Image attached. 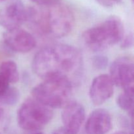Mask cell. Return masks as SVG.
I'll return each mask as SVG.
<instances>
[{
  "instance_id": "cell-26",
  "label": "cell",
  "mask_w": 134,
  "mask_h": 134,
  "mask_svg": "<svg viewBox=\"0 0 134 134\" xmlns=\"http://www.w3.org/2000/svg\"><path fill=\"white\" fill-rule=\"evenodd\" d=\"M133 1V0H132V1Z\"/></svg>"
},
{
  "instance_id": "cell-1",
  "label": "cell",
  "mask_w": 134,
  "mask_h": 134,
  "mask_svg": "<svg viewBox=\"0 0 134 134\" xmlns=\"http://www.w3.org/2000/svg\"><path fill=\"white\" fill-rule=\"evenodd\" d=\"M82 56L79 49L66 44L48 46L34 58L32 69L41 78L63 76L73 83L82 73Z\"/></svg>"
},
{
  "instance_id": "cell-5",
  "label": "cell",
  "mask_w": 134,
  "mask_h": 134,
  "mask_svg": "<svg viewBox=\"0 0 134 134\" xmlns=\"http://www.w3.org/2000/svg\"><path fill=\"white\" fill-rule=\"evenodd\" d=\"M17 122L22 129L37 131L43 129L53 117L51 108L35 99L30 98L22 103L17 111Z\"/></svg>"
},
{
  "instance_id": "cell-3",
  "label": "cell",
  "mask_w": 134,
  "mask_h": 134,
  "mask_svg": "<svg viewBox=\"0 0 134 134\" xmlns=\"http://www.w3.org/2000/svg\"><path fill=\"white\" fill-rule=\"evenodd\" d=\"M124 31L121 20L111 16L102 23L86 30L82 34V39L92 51H103L121 41Z\"/></svg>"
},
{
  "instance_id": "cell-13",
  "label": "cell",
  "mask_w": 134,
  "mask_h": 134,
  "mask_svg": "<svg viewBox=\"0 0 134 134\" xmlns=\"http://www.w3.org/2000/svg\"><path fill=\"white\" fill-rule=\"evenodd\" d=\"M134 89L124 90L116 99L118 105L120 109L128 113L132 117L133 111Z\"/></svg>"
},
{
  "instance_id": "cell-19",
  "label": "cell",
  "mask_w": 134,
  "mask_h": 134,
  "mask_svg": "<svg viewBox=\"0 0 134 134\" xmlns=\"http://www.w3.org/2000/svg\"><path fill=\"white\" fill-rule=\"evenodd\" d=\"M62 0H37V4L42 7H50L61 3Z\"/></svg>"
},
{
  "instance_id": "cell-18",
  "label": "cell",
  "mask_w": 134,
  "mask_h": 134,
  "mask_svg": "<svg viewBox=\"0 0 134 134\" xmlns=\"http://www.w3.org/2000/svg\"><path fill=\"white\" fill-rule=\"evenodd\" d=\"M99 4L105 7H112L121 3L122 0H96Z\"/></svg>"
},
{
  "instance_id": "cell-10",
  "label": "cell",
  "mask_w": 134,
  "mask_h": 134,
  "mask_svg": "<svg viewBox=\"0 0 134 134\" xmlns=\"http://www.w3.org/2000/svg\"><path fill=\"white\" fill-rule=\"evenodd\" d=\"M114 84L109 75H99L92 82L89 95L92 102L96 105H99L108 100L114 92Z\"/></svg>"
},
{
  "instance_id": "cell-16",
  "label": "cell",
  "mask_w": 134,
  "mask_h": 134,
  "mask_svg": "<svg viewBox=\"0 0 134 134\" xmlns=\"http://www.w3.org/2000/svg\"><path fill=\"white\" fill-rule=\"evenodd\" d=\"M120 42H121L120 46H121V47L122 48H128L132 47L133 43V34L132 33L128 34L124 37L122 38V41Z\"/></svg>"
},
{
  "instance_id": "cell-2",
  "label": "cell",
  "mask_w": 134,
  "mask_h": 134,
  "mask_svg": "<svg viewBox=\"0 0 134 134\" xmlns=\"http://www.w3.org/2000/svg\"><path fill=\"white\" fill-rule=\"evenodd\" d=\"M43 7H27L26 22L39 34L52 37H63L71 31L75 18L68 7L60 3Z\"/></svg>"
},
{
  "instance_id": "cell-8",
  "label": "cell",
  "mask_w": 134,
  "mask_h": 134,
  "mask_svg": "<svg viewBox=\"0 0 134 134\" xmlns=\"http://www.w3.org/2000/svg\"><path fill=\"white\" fill-rule=\"evenodd\" d=\"M86 116L82 105L77 102H69L62 113L64 134H77Z\"/></svg>"
},
{
  "instance_id": "cell-21",
  "label": "cell",
  "mask_w": 134,
  "mask_h": 134,
  "mask_svg": "<svg viewBox=\"0 0 134 134\" xmlns=\"http://www.w3.org/2000/svg\"><path fill=\"white\" fill-rule=\"evenodd\" d=\"M3 111L2 108H1V107H0V119H1V116H3Z\"/></svg>"
},
{
  "instance_id": "cell-23",
  "label": "cell",
  "mask_w": 134,
  "mask_h": 134,
  "mask_svg": "<svg viewBox=\"0 0 134 134\" xmlns=\"http://www.w3.org/2000/svg\"><path fill=\"white\" fill-rule=\"evenodd\" d=\"M33 134H43L42 133H33Z\"/></svg>"
},
{
  "instance_id": "cell-6",
  "label": "cell",
  "mask_w": 134,
  "mask_h": 134,
  "mask_svg": "<svg viewBox=\"0 0 134 134\" xmlns=\"http://www.w3.org/2000/svg\"><path fill=\"white\" fill-rule=\"evenodd\" d=\"M110 77L114 85L123 90L134 88V65L132 58L120 57L110 67Z\"/></svg>"
},
{
  "instance_id": "cell-20",
  "label": "cell",
  "mask_w": 134,
  "mask_h": 134,
  "mask_svg": "<svg viewBox=\"0 0 134 134\" xmlns=\"http://www.w3.org/2000/svg\"><path fill=\"white\" fill-rule=\"evenodd\" d=\"M113 134H133V133H130V132H124V131H120V132H115V133Z\"/></svg>"
},
{
  "instance_id": "cell-25",
  "label": "cell",
  "mask_w": 134,
  "mask_h": 134,
  "mask_svg": "<svg viewBox=\"0 0 134 134\" xmlns=\"http://www.w3.org/2000/svg\"><path fill=\"white\" fill-rule=\"evenodd\" d=\"M54 134H58V133H54Z\"/></svg>"
},
{
  "instance_id": "cell-4",
  "label": "cell",
  "mask_w": 134,
  "mask_h": 134,
  "mask_svg": "<svg viewBox=\"0 0 134 134\" xmlns=\"http://www.w3.org/2000/svg\"><path fill=\"white\" fill-rule=\"evenodd\" d=\"M72 82L63 76H54L33 88V98L50 108L64 107L69 102Z\"/></svg>"
},
{
  "instance_id": "cell-12",
  "label": "cell",
  "mask_w": 134,
  "mask_h": 134,
  "mask_svg": "<svg viewBox=\"0 0 134 134\" xmlns=\"http://www.w3.org/2000/svg\"><path fill=\"white\" fill-rule=\"evenodd\" d=\"M0 75L10 83H15L19 79V73L16 64L12 60H7L0 65Z\"/></svg>"
},
{
  "instance_id": "cell-14",
  "label": "cell",
  "mask_w": 134,
  "mask_h": 134,
  "mask_svg": "<svg viewBox=\"0 0 134 134\" xmlns=\"http://www.w3.org/2000/svg\"><path fill=\"white\" fill-rule=\"evenodd\" d=\"M20 92L16 88L10 86L6 92L0 97V103L5 105H13L18 102Z\"/></svg>"
},
{
  "instance_id": "cell-9",
  "label": "cell",
  "mask_w": 134,
  "mask_h": 134,
  "mask_svg": "<svg viewBox=\"0 0 134 134\" xmlns=\"http://www.w3.org/2000/svg\"><path fill=\"white\" fill-rule=\"evenodd\" d=\"M27 19V8L20 0H15L0 10V26L10 30L18 28Z\"/></svg>"
},
{
  "instance_id": "cell-11",
  "label": "cell",
  "mask_w": 134,
  "mask_h": 134,
  "mask_svg": "<svg viewBox=\"0 0 134 134\" xmlns=\"http://www.w3.org/2000/svg\"><path fill=\"white\" fill-rule=\"evenodd\" d=\"M112 127L109 113L103 109H98L90 113L85 125L87 134H105Z\"/></svg>"
},
{
  "instance_id": "cell-24",
  "label": "cell",
  "mask_w": 134,
  "mask_h": 134,
  "mask_svg": "<svg viewBox=\"0 0 134 134\" xmlns=\"http://www.w3.org/2000/svg\"><path fill=\"white\" fill-rule=\"evenodd\" d=\"M5 1V0H0V2H1V1Z\"/></svg>"
},
{
  "instance_id": "cell-22",
  "label": "cell",
  "mask_w": 134,
  "mask_h": 134,
  "mask_svg": "<svg viewBox=\"0 0 134 134\" xmlns=\"http://www.w3.org/2000/svg\"><path fill=\"white\" fill-rule=\"evenodd\" d=\"M31 1H33V2H34V3H36V2L37 1V0H31Z\"/></svg>"
},
{
  "instance_id": "cell-7",
  "label": "cell",
  "mask_w": 134,
  "mask_h": 134,
  "mask_svg": "<svg viewBox=\"0 0 134 134\" xmlns=\"http://www.w3.org/2000/svg\"><path fill=\"white\" fill-rule=\"evenodd\" d=\"M3 39L8 48L18 53L30 52L36 46V41L34 36L20 27L7 30L3 34Z\"/></svg>"
},
{
  "instance_id": "cell-15",
  "label": "cell",
  "mask_w": 134,
  "mask_h": 134,
  "mask_svg": "<svg viewBox=\"0 0 134 134\" xmlns=\"http://www.w3.org/2000/svg\"><path fill=\"white\" fill-rule=\"evenodd\" d=\"M92 65L94 68L98 70H103L107 68L108 65V58L103 55H98L93 57Z\"/></svg>"
},
{
  "instance_id": "cell-27",
  "label": "cell",
  "mask_w": 134,
  "mask_h": 134,
  "mask_svg": "<svg viewBox=\"0 0 134 134\" xmlns=\"http://www.w3.org/2000/svg\"><path fill=\"white\" fill-rule=\"evenodd\" d=\"M0 134H1V133H0Z\"/></svg>"
},
{
  "instance_id": "cell-17",
  "label": "cell",
  "mask_w": 134,
  "mask_h": 134,
  "mask_svg": "<svg viewBox=\"0 0 134 134\" xmlns=\"http://www.w3.org/2000/svg\"><path fill=\"white\" fill-rule=\"evenodd\" d=\"M9 87V82L0 75V97L6 92Z\"/></svg>"
}]
</instances>
